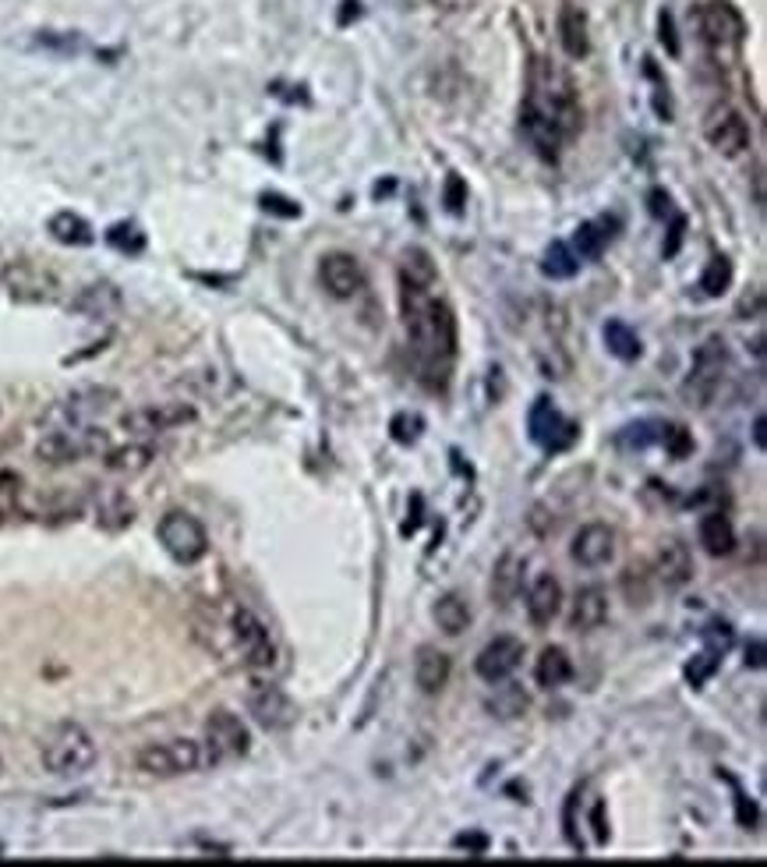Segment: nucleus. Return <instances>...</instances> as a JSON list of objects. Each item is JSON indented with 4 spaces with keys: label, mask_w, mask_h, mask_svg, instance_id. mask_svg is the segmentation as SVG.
Listing matches in <instances>:
<instances>
[{
    "label": "nucleus",
    "mask_w": 767,
    "mask_h": 867,
    "mask_svg": "<svg viewBox=\"0 0 767 867\" xmlns=\"http://www.w3.org/2000/svg\"><path fill=\"white\" fill-rule=\"evenodd\" d=\"M583 110L577 82L559 61L534 57L528 68V93L520 107V128L541 160H559L563 149L580 134Z\"/></svg>",
    "instance_id": "f257e3e1"
},
{
    "label": "nucleus",
    "mask_w": 767,
    "mask_h": 867,
    "mask_svg": "<svg viewBox=\"0 0 767 867\" xmlns=\"http://www.w3.org/2000/svg\"><path fill=\"white\" fill-rule=\"evenodd\" d=\"M609 242H612V231L601 227L598 220H588V223H580L577 234H574V256L588 259V262H598L601 256H605Z\"/></svg>",
    "instance_id": "473e14b6"
},
{
    "label": "nucleus",
    "mask_w": 767,
    "mask_h": 867,
    "mask_svg": "<svg viewBox=\"0 0 767 867\" xmlns=\"http://www.w3.org/2000/svg\"><path fill=\"white\" fill-rule=\"evenodd\" d=\"M463 202H468V185L460 181V174H449L446 177V209L453 216L463 213Z\"/></svg>",
    "instance_id": "de8ad7c7"
},
{
    "label": "nucleus",
    "mask_w": 767,
    "mask_h": 867,
    "mask_svg": "<svg viewBox=\"0 0 767 867\" xmlns=\"http://www.w3.org/2000/svg\"><path fill=\"white\" fill-rule=\"evenodd\" d=\"M107 450H110L107 432L82 425V429H50L47 436L39 440L36 457L47 468H64V465H79V460L107 454Z\"/></svg>",
    "instance_id": "39448f33"
},
{
    "label": "nucleus",
    "mask_w": 767,
    "mask_h": 867,
    "mask_svg": "<svg viewBox=\"0 0 767 867\" xmlns=\"http://www.w3.org/2000/svg\"><path fill=\"white\" fill-rule=\"evenodd\" d=\"M156 538H160L163 552L180 566H194L209 552V535L202 528V520L185 511L163 514V520L156 525Z\"/></svg>",
    "instance_id": "1a4fd4ad"
},
{
    "label": "nucleus",
    "mask_w": 767,
    "mask_h": 867,
    "mask_svg": "<svg viewBox=\"0 0 767 867\" xmlns=\"http://www.w3.org/2000/svg\"><path fill=\"white\" fill-rule=\"evenodd\" d=\"M528 705H531V698L523 694V687L509 683V680H503L499 691L488 698V712L495 719H520V715L528 712Z\"/></svg>",
    "instance_id": "f704fd0d"
},
{
    "label": "nucleus",
    "mask_w": 767,
    "mask_h": 867,
    "mask_svg": "<svg viewBox=\"0 0 767 867\" xmlns=\"http://www.w3.org/2000/svg\"><path fill=\"white\" fill-rule=\"evenodd\" d=\"M580 269V259L574 256V248L566 242H552L545 248V259H541V273L548 280H574Z\"/></svg>",
    "instance_id": "e433bc0d"
},
{
    "label": "nucleus",
    "mask_w": 767,
    "mask_h": 867,
    "mask_svg": "<svg viewBox=\"0 0 767 867\" xmlns=\"http://www.w3.org/2000/svg\"><path fill=\"white\" fill-rule=\"evenodd\" d=\"M400 280L421 283V288H435V283H439V269H435V262L425 248H408L403 251V262H400Z\"/></svg>",
    "instance_id": "c9c22d12"
},
{
    "label": "nucleus",
    "mask_w": 767,
    "mask_h": 867,
    "mask_svg": "<svg viewBox=\"0 0 767 867\" xmlns=\"http://www.w3.org/2000/svg\"><path fill=\"white\" fill-rule=\"evenodd\" d=\"M658 443L665 446L669 457H675V460H683V457L694 454V436H689V429L680 425V422H661V436H658Z\"/></svg>",
    "instance_id": "ea45409f"
},
{
    "label": "nucleus",
    "mask_w": 767,
    "mask_h": 867,
    "mask_svg": "<svg viewBox=\"0 0 767 867\" xmlns=\"http://www.w3.org/2000/svg\"><path fill=\"white\" fill-rule=\"evenodd\" d=\"M725 775V772H721ZM725 780L732 783V789H735V818H740V825L743 829H754L757 825V807H754V800H750L746 794H743V786L732 780V775H725Z\"/></svg>",
    "instance_id": "a18cd8bd"
},
{
    "label": "nucleus",
    "mask_w": 767,
    "mask_h": 867,
    "mask_svg": "<svg viewBox=\"0 0 767 867\" xmlns=\"http://www.w3.org/2000/svg\"><path fill=\"white\" fill-rule=\"evenodd\" d=\"M449 672H453V663H449V655L439 652V648H417V659H414V683L421 694H442L446 683H449Z\"/></svg>",
    "instance_id": "4be33fe9"
},
{
    "label": "nucleus",
    "mask_w": 767,
    "mask_h": 867,
    "mask_svg": "<svg viewBox=\"0 0 767 867\" xmlns=\"http://www.w3.org/2000/svg\"><path fill=\"white\" fill-rule=\"evenodd\" d=\"M697 535H700V546H704L708 556H729V552L735 549V528H732V520L721 511L704 514Z\"/></svg>",
    "instance_id": "bb28decb"
},
{
    "label": "nucleus",
    "mask_w": 767,
    "mask_h": 867,
    "mask_svg": "<svg viewBox=\"0 0 767 867\" xmlns=\"http://www.w3.org/2000/svg\"><path fill=\"white\" fill-rule=\"evenodd\" d=\"M661 436V422H654V418H640V422H629L620 429V436H615V446L620 450H648V446H654Z\"/></svg>",
    "instance_id": "4c0bfd02"
},
{
    "label": "nucleus",
    "mask_w": 767,
    "mask_h": 867,
    "mask_svg": "<svg viewBox=\"0 0 767 867\" xmlns=\"http://www.w3.org/2000/svg\"><path fill=\"white\" fill-rule=\"evenodd\" d=\"M457 846L460 850H474V857H477V854H485V850H488V840H485V835H477V832L474 835H457Z\"/></svg>",
    "instance_id": "603ef678"
},
{
    "label": "nucleus",
    "mask_w": 767,
    "mask_h": 867,
    "mask_svg": "<svg viewBox=\"0 0 767 867\" xmlns=\"http://www.w3.org/2000/svg\"><path fill=\"white\" fill-rule=\"evenodd\" d=\"M432 617H435V623H439V631H442V634L460 637V634L471 626V606L463 602L457 591H449V595H442L439 602H435Z\"/></svg>",
    "instance_id": "7c9ffc66"
},
{
    "label": "nucleus",
    "mask_w": 767,
    "mask_h": 867,
    "mask_svg": "<svg viewBox=\"0 0 767 867\" xmlns=\"http://www.w3.org/2000/svg\"><path fill=\"white\" fill-rule=\"evenodd\" d=\"M594 840H598V846H605L609 843V829H605V807H594Z\"/></svg>",
    "instance_id": "864d4df0"
},
{
    "label": "nucleus",
    "mask_w": 767,
    "mask_h": 867,
    "mask_svg": "<svg viewBox=\"0 0 767 867\" xmlns=\"http://www.w3.org/2000/svg\"><path fill=\"white\" fill-rule=\"evenodd\" d=\"M732 277H735L732 259L729 256H711V262L704 266V273H700V294L704 297H721L732 288Z\"/></svg>",
    "instance_id": "58836bf2"
},
{
    "label": "nucleus",
    "mask_w": 767,
    "mask_h": 867,
    "mask_svg": "<svg viewBox=\"0 0 767 867\" xmlns=\"http://www.w3.org/2000/svg\"><path fill=\"white\" fill-rule=\"evenodd\" d=\"M71 308L85 319H110L120 308V291L114 283H88V288L71 302Z\"/></svg>",
    "instance_id": "393cba45"
},
{
    "label": "nucleus",
    "mask_w": 767,
    "mask_h": 867,
    "mask_svg": "<svg viewBox=\"0 0 767 867\" xmlns=\"http://www.w3.org/2000/svg\"><path fill=\"white\" fill-rule=\"evenodd\" d=\"M704 139H708L721 156H743L750 149V125L735 107H715L704 121Z\"/></svg>",
    "instance_id": "dca6fc26"
},
{
    "label": "nucleus",
    "mask_w": 767,
    "mask_h": 867,
    "mask_svg": "<svg viewBox=\"0 0 767 867\" xmlns=\"http://www.w3.org/2000/svg\"><path fill=\"white\" fill-rule=\"evenodd\" d=\"M658 36H661V43H665V50L672 57H680V39H675V22H672L669 11L658 14Z\"/></svg>",
    "instance_id": "09e8293b"
},
{
    "label": "nucleus",
    "mask_w": 767,
    "mask_h": 867,
    "mask_svg": "<svg viewBox=\"0 0 767 867\" xmlns=\"http://www.w3.org/2000/svg\"><path fill=\"white\" fill-rule=\"evenodd\" d=\"M107 245L125 251V256H139V251H145V231H139L134 223H114L107 231Z\"/></svg>",
    "instance_id": "a19ab883"
},
{
    "label": "nucleus",
    "mask_w": 767,
    "mask_h": 867,
    "mask_svg": "<svg viewBox=\"0 0 767 867\" xmlns=\"http://www.w3.org/2000/svg\"><path fill=\"white\" fill-rule=\"evenodd\" d=\"M746 666H764V645L760 641H754V648H746Z\"/></svg>",
    "instance_id": "6e6d98bb"
},
{
    "label": "nucleus",
    "mask_w": 767,
    "mask_h": 867,
    "mask_svg": "<svg viewBox=\"0 0 767 867\" xmlns=\"http://www.w3.org/2000/svg\"><path fill=\"white\" fill-rule=\"evenodd\" d=\"M520 588H523V560L506 552L492 574V602L503 609L514 606V599H520Z\"/></svg>",
    "instance_id": "a878e982"
},
{
    "label": "nucleus",
    "mask_w": 767,
    "mask_h": 867,
    "mask_svg": "<svg viewBox=\"0 0 767 867\" xmlns=\"http://www.w3.org/2000/svg\"><path fill=\"white\" fill-rule=\"evenodd\" d=\"M648 209H651V216H665L669 209H672L669 191H665V188H651V191H648Z\"/></svg>",
    "instance_id": "8fccbe9b"
},
{
    "label": "nucleus",
    "mask_w": 767,
    "mask_h": 867,
    "mask_svg": "<svg viewBox=\"0 0 767 867\" xmlns=\"http://www.w3.org/2000/svg\"><path fill=\"white\" fill-rule=\"evenodd\" d=\"M248 712L251 719L259 723L269 734H276V729H287L294 723V701L280 691L273 680H255L251 691H248Z\"/></svg>",
    "instance_id": "2eb2a0df"
},
{
    "label": "nucleus",
    "mask_w": 767,
    "mask_h": 867,
    "mask_svg": "<svg viewBox=\"0 0 767 867\" xmlns=\"http://www.w3.org/2000/svg\"><path fill=\"white\" fill-rule=\"evenodd\" d=\"M259 206L266 209V213L283 216V220H294V216H300V206H297V202H291L287 196H276V191H266V196L259 199Z\"/></svg>",
    "instance_id": "49530a36"
},
{
    "label": "nucleus",
    "mask_w": 767,
    "mask_h": 867,
    "mask_svg": "<svg viewBox=\"0 0 767 867\" xmlns=\"http://www.w3.org/2000/svg\"><path fill=\"white\" fill-rule=\"evenodd\" d=\"M400 316L408 330L411 351L417 358V368L432 390H442L449 383L457 358V316L435 288L400 280Z\"/></svg>",
    "instance_id": "f03ea898"
},
{
    "label": "nucleus",
    "mask_w": 767,
    "mask_h": 867,
    "mask_svg": "<svg viewBox=\"0 0 767 867\" xmlns=\"http://www.w3.org/2000/svg\"><path fill=\"white\" fill-rule=\"evenodd\" d=\"M528 432H531V440L541 446V450H548V454L569 450V446H574L577 436H580V429L569 422V418H563V411L555 408L552 397H538L534 400V408L528 414Z\"/></svg>",
    "instance_id": "ddd939ff"
},
{
    "label": "nucleus",
    "mask_w": 767,
    "mask_h": 867,
    "mask_svg": "<svg viewBox=\"0 0 767 867\" xmlns=\"http://www.w3.org/2000/svg\"><path fill=\"white\" fill-rule=\"evenodd\" d=\"M194 422V408L191 403H145V408H134L120 418V429L134 440H153L163 432L180 429Z\"/></svg>",
    "instance_id": "4468645a"
},
{
    "label": "nucleus",
    "mask_w": 767,
    "mask_h": 867,
    "mask_svg": "<svg viewBox=\"0 0 767 867\" xmlns=\"http://www.w3.org/2000/svg\"><path fill=\"white\" fill-rule=\"evenodd\" d=\"M231 637L240 652V663L255 672H273L280 663L276 641L269 634V626L255 617L248 606H234L231 609Z\"/></svg>",
    "instance_id": "0eeeda50"
},
{
    "label": "nucleus",
    "mask_w": 767,
    "mask_h": 867,
    "mask_svg": "<svg viewBox=\"0 0 767 867\" xmlns=\"http://www.w3.org/2000/svg\"><path fill=\"white\" fill-rule=\"evenodd\" d=\"M689 19L697 25V36L704 43H711V47H740L746 39V19L729 0H704Z\"/></svg>",
    "instance_id": "f8f14e48"
},
{
    "label": "nucleus",
    "mask_w": 767,
    "mask_h": 867,
    "mask_svg": "<svg viewBox=\"0 0 767 867\" xmlns=\"http://www.w3.org/2000/svg\"><path fill=\"white\" fill-rule=\"evenodd\" d=\"M654 577L672 591L686 588L689 581H694V556H689V546L680 542V538H669L654 556Z\"/></svg>",
    "instance_id": "6ab92c4d"
},
{
    "label": "nucleus",
    "mask_w": 767,
    "mask_h": 867,
    "mask_svg": "<svg viewBox=\"0 0 767 867\" xmlns=\"http://www.w3.org/2000/svg\"><path fill=\"white\" fill-rule=\"evenodd\" d=\"M96 520H99V528H107V531H125L134 520V503L128 500V492L110 489L96 506Z\"/></svg>",
    "instance_id": "2f4dec72"
},
{
    "label": "nucleus",
    "mask_w": 767,
    "mask_h": 867,
    "mask_svg": "<svg viewBox=\"0 0 767 867\" xmlns=\"http://www.w3.org/2000/svg\"><path fill=\"white\" fill-rule=\"evenodd\" d=\"M725 372H729V348L721 337H708L694 351V362H689V376L683 383V394L689 403H697V408H708V403L718 397L721 383H725Z\"/></svg>",
    "instance_id": "423d86ee"
},
{
    "label": "nucleus",
    "mask_w": 767,
    "mask_h": 867,
    "mask_svg": "<svg viewBox=\"0 0 767 867\" xmlns=\"http://www.w3.org/2000/svg\"><path fill=\"white\" fill-rule=\"evenodd\" d=\"M534 680L538 687H545V691H559L569 680H574V663H569L566 648H545L538 655V666H534Z\"/></svg>",
    "instance_id": "cd10ccee"
},
{
    "label": "nucleus",
    "mask_w": 767,
    "mask_h": 867,
    "mask_svg": "<svg viewBox=\"0 0 767 867\" xmlns=\"http://www.w3.org/2000/svg\"><path fill=\"white\" fill-rule=\"evenodd\" d=\"M764 429H767V425H764V418H757V422H754V443H757V450H767V436H764Z\"/></svg>",
    "instance_id": "4d7b16f0"
},
{
    "label": "nucleus",
    "mask_w": 767,
    "mask_h": 867,
    "mask_svg": "<svg viewBox=\"0 0 767 867\" xmlns=\"http://www.w3.org/2000/svg\"><path fill=\"white\" fill-rule=\"evenodd\" d=\"M605 620H609V595L601 591V588H583V591H577L574 609H569V631L591 634Z\"/></svg>",
    "instance_id": "5701e85b"
},
{
    "label": "nucleus",
    "mask_w": 767,
    "mask_h": 867,
    "mask_svg": "<svg viewBox=\"0 0 767 867\" xmlns=\"http://www.w3.org/2000/svg\"><path fill=\"white\" fill-rule=\"evenodd\" d=\"M319 280L329 297L347 302V297H357L361 288H365V269H361L351 251H329L319 262Z\"/></svg>",
    "instance_id": "f3484780"
},
{
    "label": "nucleus",
    "mask_w": 767,
    "mask_h": 867,
    "mask_svg": "<svg viewBox=\"0 0 767 867\" xmlns=\"http://www.w3.org/2000/svg\"><path fill=\"white\" fill-rule=\"evenodd\" d=\"M8 294L22 305H50L60 297V277L36 259H11L0 269Z\"/></svg>",
    "instance_id": "6e6552de"
},
{
    "label": "nucleus",
    "mask_w": 767,
    "mask_h": 867,
    "mask_svg": "<svg viewBox=\"0 0 767 867\" xmlns=\"http://www.w3.org/2000/svg\"><path fill=\"white\" fill-rule=\"evenodd\" d=\"M623 588H626V599L629 602H648L651 599V588H648V571H644V566H629V571L623 574Z\"/></svg>",
    "instance_id": "37998d69"
},
{
    "label": "nucleus",
    "mask_w": 767,
    "mask_h": 867,
    "mask_svg": "<svg viewBox=\"0 0 767 867\" xmlns=\"http://www.w3.org/2000/svg\"><path fill=\"white\" fill-rule=\"evenodd\" d=\"M683 234H686V216H675V220H672L669 245H665V259H672L675 251H680V245H683Z\"/></svg>",
    "instance_id": "3c124183"
},
{
    "label": "nucleus",
    "mask_w": 767,
    "mask_h": 867,
    "mask_svg": "<svg viewBox=\"0 0 767 867\" xmlns=\"http://www.w3.org/2000/svg\"><path fill=\"white\" fill-rule=\"evenodd\" d=\"M421 429H425V418L421 414H397L393 418V440L397 443H417L421 440Z\"/></svg>",
    "instance_id": "c03bdc74"
},
{
    "label": "nucleus",
    "mask_w": 767,
    "mask_h": 867,
    "mask_svg": "<svg viewBox=\"0 0 767 867\" xmlns=\"http://www.w3.org/2000/svg\"><path fill=\"white\" fill-rule=\"evenodd\" d=\"M43 769L50 775H60V780H74V775H85L88 769L96 765V740L88 729H82L79 723H60L54 726L47 737H43Z\"/></svg>",
    "instance_id": "7ed1b4c3"
},
{
    "label": "nucleus",
    "mask_w": 767,
    "mask_h": 867,
    "mask_svg": "<svg viewBox=\"0 0 767 867\" xmlns=\"http://www.w3.org/2000/svg\"><path fill=\"white\" fill-rule=\"evenodd\" d=\"M117 390L110 386H85V390H74L64 400H57V408L50 411V429H82L93 425L107 414L117 403Z\"/></svg>",
    "instance_id": "9b49d317"
},
{
    "label": "nucleus",
    "mask_w": 767,
    "mask_h": 867,
    "mask_svg": "<svg viewBox=\"0 0 767 867\" xmlns=\"http://www.w3.org/2000/svg\"><path fill=\"white\" fill-rule=\"evenodd\" d=\"M520 663H523V641L520 637H495L481 648L474 669L485 683H503L520 669Z\"/></svg>",
    "instance_id": "a211bd4d"
},
{
    "label": "nucleus",
    "mask_w": 767,
    "mask_h": 867,
    "mask_svg": "<svg viewBox=\"0 0 767 867\" xmlns=\"http://www.w3.org/2000/svg\"><path fill=\"white\" fill-rule=\"evenodd\" d=\"M153 460H156V450L149 443H128V446H117V450L103 454V465L114 474H142L145 468H153Z\"/></svg>",
    "instance_id": "c85d7f7f"
},
{
    "label": "nucleus",
    "mask_w": 767,
    "mask_h": 867,
    "mask_svg": "<svg viewBox=\"0 0 767 867\" xmlns=\"http://www.w3.org/2000/svg\"><path fill=\"white\" fill-rule=\"evenodd\" d=\"M134 765H139L142 775H153V780H180V775L209 769V761H205V751H202L199 740L174 737V740H160V743L142 747L139 758H134Z\"/></svg>",
    "instance_id": "20e7f679"
},
{
    "label": "nucleus",
    "mask_w": 767,
    "mask_h": 867,
    "mask_svg": "<svg viewBox=\"0 0 767 867\" xmlns=\"http://www.w3.org/2000/svg\"><path fill=\"white\" fill-rule=\"evenodd\" d=\"M569 552H574V560L580 566H588V571H598V566L612 563V556H615V531L605 528V525L580 528L577 538H574V546H569Z\"/></svg>",
    "instance_id": "aec40b11"
},
{
    "label": "nucleus",
    "mask_w": 767,
    "mask_h": 867,
    "mask_svg": "<svg viewBox=\"0 0 767 867\" xmlns=\"http://www.w3.org/2000/svg\"><path fill=\"white\" fill-rule=\"evenodd\" d=\"M47 231H50L54 242L71 245V248H85V245L96 242V234H93V227H88V220L79 216V213H71V209H64V213H54L50 223H47Z\"/></svg>",
    "instance_id": "c756f323"
},
{
    "label": "nucleus",
    "mask_w": 767,
    "mask_h": 867,
    "mask_svg": "<svg viewBox=\"0 0 767 867\" xmlns=\"http://www.w3.org/2000/svg\"><path fill=\"white\" fill-rule=\"evenodd\" d=\"M202 751H205L209 769L223 765V761H237V758H245V754L251 751V734H248V726L240 723L234 712H227V708H216V712L205 719Z\"/></svg>",
    "instance_id": "9d476101"
},
{
    "label": "nucleus",
    "mask_w": 767,
    "mask_h": 867,
    "mask_svg": "<svg viewBox=\"0 0 767 867\" xmlns=\"http://www.w3.org/2000/svg\"><path fill=\"white\" fill-rule=\"evenodd\" d=\"M563 612V585L552 574L534 577V585L528 588V620L545 631V626L555 623V617Z\"/></svg>",
    "instance_id": "412c9836"
},
{
    "label": "nucleus",
    "mask_w": 767,
    "mask_h": 867,
    "mask_svg": "<svg viewBox=\"0 0 767 867\" xmlns=\"http://www.w3.org/2000/svg\"><path fill=\"white\" fill-rule=\"evenodd\" d=\"M559 43L563 50L580 61V57L591 54V36H588V14L577 4H563L559 8Z\"/></svg>",
    "instance_id": "b1692460"
},
{
    "label": "nucleus",
    "mask_w": 767,
    "mask_h": 867,
    "mask_svg": "<svg viewBox=\"0 0 767 867\" xmlns=\"http://www.w3.org/2000/svg\"><path fill=\"white\" fill-rule=\"evenodd\" d=\"M0 857H4V846H0Z\"/></svg>",
    "instance_id": "13d9d810"
},
{
    "label": "nucleus",
    "mask_w": 767,
    "mask_h": 867,
    "mask_svg": "<svg viewBox=\"0 0 767 867\" xmlns=\"http://www.w3.org/2000/svg\"><path fill=\"white\" fill-rule=\"evenodd\" d=\"M605 348H609V354L620 358V362H637V358L644 354V343H640L637 330H629L623 319L605 323Z\"/></svg>",
    "instance_id": "72a5a7b5"
},
{
    "label": "nucleus",
    "mask_w": 767,
    "mask_h": 867,
    "mask_svg": "<svg viewBox=\"0 0 767 867\" xmlns=\"http://www.w3.org/2000/svg\"><path fill=\"white\" fill-rule=\"evenodd\" d=\"M0 772H4V761H0Z\"/></svg>",
    "instance_id": "bf43d9fd"
},
{
    "label": "nucleus",
    "mask_w": 767,
    "mask_h": 867,
    "mask_svg": "<svg viewBox=\"0 0 767 867\" xmlns=\"http://www.w3.org/2000/svg\"><path fill=\"white\" fill-rule=\"evenodd\" d=\"M351 19H361V0H343V8H340V25H351Z\"/></svg>",
    "instance_id": "5fc2aeb1"
},
{
    "label": "nucleus",
    "mask_w": 767,
    "mask_h": 867,
    "mask_svg": "<svg viewBox=\"0 0 767 867\" xmlns=\"http://www.w3.org/2000/svg\"><path fill=\"white\" fill-rule=\"evenodd\" d=\"M721 666V648H704L700 655H694V663L686 666V680L689 687H704L711 677H715V669Z\"/></svg>",
    "instance_id": "79ce46f5"
}]
</instances>
